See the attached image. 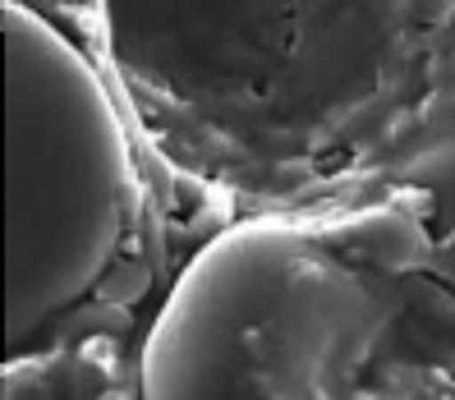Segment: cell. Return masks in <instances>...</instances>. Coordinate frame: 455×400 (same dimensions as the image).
<instances>
[{
    "mask_svg": "<svg viewBox=\"0 0 455 400\" xmlns=\"http://www.w3.org/2000/svg\"><path fill=\"white\" fill-rule=\"evenodd\" d=\"M395 323L313 226L244 221L184 267L143 345L139 400H345Z\"/></svg>",
    "mask_w": 455,
    "mask_h": 400,
    "instance_id": "obj_1",
    "label": "cell"
},
{
    "mask_svg": "<svg viewBox=\"0 0 455 400\" xmlns=\"http://www.w3.org/2000/svg\"><path fill=\"white\" fill-rule=\"evenodd\" d=\"M5 350L33 345L97 295L133 207L129 139L88 56L5 0Z\"/></svg>",
    "mask_w": 455,
    "mask_h": 400,
    "instance_id": "obj_2",
    "label": "cell"
},
{
    "mask_svg": "<svg viewBox=\"0 0 455 400\" xmlns=\"http://www.w3.org/2000/svg\"><path fill=\"white\" fill-rule=\"evenodd\" d=\"M143 290H148V267H143V262H116L111 272H106V281H101L97 295H101L106 304H129V300H139Z\"/></svg>",
    "mask_w": 455,
    "mask_h": 400,
    "instance_id": "obj_3",
    "label": "cell"
}]
</instances>
